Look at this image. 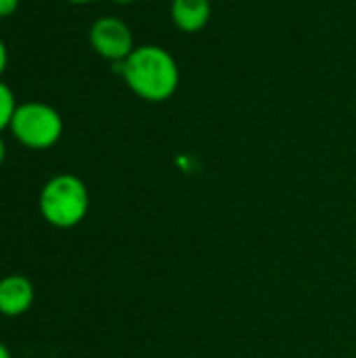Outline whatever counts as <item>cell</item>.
I'll list each match as a JSON object with an SVG mask.
<instances>
[{"mask_svg": "<svg viewBox=\"0 0 356 358\" xmlns=\"http://www.w3.org/2000/svg\"><path fill=\"white\" fill-rule=\"evenodd\" d=\"M113 69L126 80L136 96L149 103L168 101L180 82L174 57L157 44L136 46L124 61L113 63Z\"/></svg>", "mask_w": 356, "mask_h": 358, "instance_id": "6da1fadb", "label": "cell"}, {"mask_svg": "<svg viewBox=\"0 0 356 358\" xmlns=\"http://www.w3.org/2000/svg\"><path fill=\"white\" fill-rule=\"evenodd\" d=\"M90 197L86 185L73 174L52 176L40 191L38 208L42 218L55 229H73L88 214Z\"/></svg>", "mask_w": 356, "mask_h": 358, "instance_id": "7a4b0ae2", "label": "cell"}, {"mask_svg": "<svg viewBox=\"0 0 356 358\" xmlns=\"http://www.w3.org/2000/svg\"><path fill=\"white\" fill-rule=\"evenodd\" d=\"M13 136L27 149H50L63 134V120L59 111L46 103H23L10 122Z\"/></svg>", "mask_w": 356, "mask_h": 358, "instance_id": "3957f363", "label": "cell"}, {"mask_svg": "<svg viewBox=\"0 0 356 358\" xmlns=\"http://www.w3.org/2000/svg\"><path fill=\"white\" fill-rule=\"evenodd\" d=\"M88 40H90V46L94 48V52L111 63L124 61L136 48L130 27L118 17L97 19L88 31Z\"/></svg>", "mask_w": 356, "mask_h": 358, "instance_id": "277c9868", "label": "cell"}, {"mask_svg": "<svg viewBox=\"0 0 356 358\" xmlns=\"http://www.w3.org/2000/svg\"><path fill=\"white\" fill-rule=\"evenodd\" d=\"M34 304V285L23 275H8L0 279V315L21 317Z\"/></svg>", "mask_w": 356, "mask_h": 358, "instance_id": "5b68a950", "label": "cell"}, {"mask_svg": "<svg viewBox=\"0 0 356 358\" xmlns=\"http://www.w3.org/2000/svg\"><path fill=\"white\" fill-rule=\"evenodd\" d=\"M210 15H212L210 0H172L170 4L172 23L185 34H195L204 29L210 21Z\"/></svg>", "mask_w": 356, "mask_h": 358, "instance_id": "8992f818", "label": "cell"}, {"mask_svg": "<svg viewBox=\"0 0 356 358\" xmlns=\"http://www.w3.org/2000/svg\"><path fill=\"white\" fill-rule=\"evenodd\" d=\"M15 111H17L15 94L10 90V86L0 80V132L4 128H10V122H13Z\"/></svg>", "mask_w": 356, "mask_h": 358, "instance_id": "52a82bcc", "label": "cell"}, {"mask_svg": "<svg viewBox=\"0 0 356 358\" xmlns=\"http://www.w3.org/2000/svg\"><path fill=\"white\" fill-rule=\"evenodd\" d=\"M19 6V0H0V19L10 17Z\"/></svg>", "mask_w": 356, "mask_h": 358, "instance_id": "ba28073f", "label": "cell"}, {"mask_svg": "<svg viewBox=\"0 0 356 358\" xmlns=\"http://www.w3.org/2000/svg\"><path fill=\"white\" fill-rule=\"evenodd\" d=\"M6 63H8V50H6V46H4V42H2V38H0V76H2L4 69H6Z\"/></svg>", "mask_w": 356, "mask_h": 358, "instance_id": "9c48e42d", "label": "cell"}, {"mask_svg": "<svg viewBox=\"0 0 356 358\" xmlns=\"http://www.w3.org/2000/svg\"><path fill=\"white\" fill-rule=\"evenodd\" d=\"M4 157H6V145H4V141L0 136V164L4 162Z\"/></svg>", "mask_w": 356, "mask_h": 358, "instance_id": "30bf717a", "label": "cell"}, {"mask_svg": "<svg viewBox=\"0 0 356 358\" xmlns=\"http://www.w3.org/2000/svg\"><path fill=\"white\" fill-rule=\"evenodd\" d=\"M0 358H13L10 357V350H8L2 342H0Z\"/></svg>", "mask_w": 356, "mask_h": 358, "instance_id": "8fae6325", "label": "cell"}, {"mask_svg": "<svg viewBox=\"0 0 356 358\" xmlns=\"http://www.w3.org/2000/svg\"><path fill=\"white\" fill-rule=\"evenodd\" d=\"M65 2H71V4H88L92 0H65Z\"/></svg>", "mask_w": 356, "mask_h": 358, "instance_id": "7c38bea8", "label": "cell"}, {"mask_svg": "<svg viewBox=\"0 0 356 358\" xmlns=\"http://www.w3.org/2000/svg\"><path fill=\"white\" fill-rule=\"evenodd\" d=\"M113 2H118V4H130V2H136V0H113Z\"/></svg>", "mask_w": 356, "mask_h": 358, "instance_id": "4fadbf2b", "label": "cell"}]
</instances>
